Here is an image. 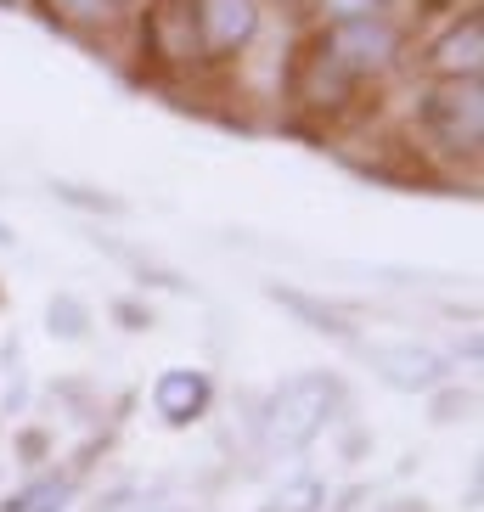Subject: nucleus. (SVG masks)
Instances as JSON below:
<instances>
[{"label":"nucleus","mask_w":484,"mask_h":512,"mask_svg":"<svg viewBox=\"0 0 484 512\" xmlns=\"http://www.w3.org/2000/svg\"><path fill=\"white\" fill-rule=\"evenodd\" d=\"M338 406H344V383H338L333 372L288 377V383L271 394V406H265V445L282 451V456L304 451V445L338 417Z\"/></svg>","instance_id":"obj_1"},{"label":"nucleus","mask_w":484,"mask_h":512,"mask_svg":"<svg viewBox=\"0 0 484 512\" xmlns=\"http://www.w3.org/2000/svg\"><path fill=\"white\" fill-rule=\"evenodd\" d=\"M423 130L451 152H479L484 141V85L479 79H439L423 96Z\"/></svg>","instance_id":"obj_2"},{"label":"nucleus","mask_w":484,"mask_h":512,"mask_svg":"<svg viewBox=\"0 0 484 512\" xmlns=\"http://www.w3.org/2000/svg\"><path fill=\"white\" fill-rule=\"evenodd\" d=\"M366 361L372 372L400 394H428L451 377V361L428 344H411V338H394V344H366Z\"/></svg>","instance_id":"obj_3"},{"label":"nucleus","mask_w":484,"mask_h":512,"mask_svg":"<svg viewBox=\"0 0 484 512\" xmlns=\"http://www.w3.org/2000/svg\"><path fill=\"white\" fill-rule=\"evenodd\" d=\"M394 51H400V34L389 29V23H344V29H333L327 40H321V57L338 62L349 79L361 74H378V68H389Z\"/></svg>","instance_id":"obj_4"},{"label":"nucleus","mask_w":484,"mask_h":512,"mask_svg":"<svg viewBox=\"0 0 484 512\" xmlns=\"http://www.w3.org/2000/svg\"><path fill=\"white\" fill-rule=\"evenodd\" d=\"M192 29H197V51L209 57H231L254 40L259 29V0H197L192 6Z\"/></svg>","instance_id":"obj_5"},{"label":"nucleus","mask_w":484,"mask_h":512,"mask_svg":"<svg viewBox=\"0 0 484 512\" xmlns=\"http://www.w3.org/2000/svg\"><path fill=\"white\" fill-rule=\"evenodd\" d=\"M214 406V383L209 372H192V366H169L158 383H152V411L169 422V428H192L203 422Z\"/></svg>","instance_id":"obj_6"},{"label":"nucleus","mask_w":484,"mask_h":512,"mask_svg":"<svg viewBox=\"0 0 484 512\" xmlns=\"http://www.w3.org/2000/svg\"><path fill=\"white\" fill-rule=\"evenodd\" d=\"M479 62H484V17L479 12L451 23V29L428 46V68H439L445 79H479Z\"/></svg>","instance_id":"obj_7"},{"label":"nucleus","mask_w":484,"mask_h":512,"mask_svg":"<svg viewBox=\"0 0 484 512\" xmlns=\"http://www.w3.org/2000/svg\"><path fill=\"white\" fill-rule=\"evenodd\" d=\"M68 507H74V479L68 473H40V479H29L23 490L0 501V512H68Z\"/></svg>","instance_id":"obj_8"},{"label":"nucleus","mask_w":484,"mask_h":512,"mask_svg":"<svg viewBox=\"0 0 484 512\" xmlns=\"http://www.w3.org/2000/svg\"><path fill=\"white\" fill-rule=\"evenodd\" d=\"M321 507H327V479H316V473L276 484L271 496L259 501V512H321Z\"/></svg>","instance_id":"obj_9"},{"label":"nucleus","mask_w":484,"mask_h":512,"mask_svg":"<svg viewBox=\"0 0 484 512\" xmlns=\"http://www.w3.org/2000/svg\"><path fill=\"white\" fill-rule=\"evenodd\" d=\"M40 6L68 29H113V17H119V0H40Z\"/></svg>","instance_id":"obj_10"},{"label":"nucleus","mask_w":484,"mask_h":512,"mask_svg":"<svg viewBox=\"0 0 484 512\" xmlns=\"http://www.w3.org/2000/svg\"><path fill=\"white\" fill-rule=\"evenodd\" d=\"M276 293V304H288V310H299V321L304 327H316V332H333V338H349V321H338L327 304H316V299H304V293H293V287H271Z\"/></svg>","instance_id":"obj_11"},{"label":"nucleus","mask_w":484,"mask_h":512,"mask_svg":"<svg viewBox=\"0 0 484 512\" xmlns=\"http://www.w3.org/2000/svg\"><path fill=\"white\" fill-rule=\"evenodd\" d=\"M333 29H344V23H378L383 12H389V0H310Z\"/></svg>","instance_id":"obj_12"},{"label":"nucleus","mask_w":484,"mask_h":512,"mask_svg":"<svg viewBox=\"0 0 484 512\" xmlns=\"http://www.w3.org/2000/svg\"><path fill=\"white\" fill-rule=\"evenodd\" d=\"M51 332H57V338H79V332H85V310H79V299H68V293L51 299Z\"/></svg>","instance_id":"obj_13"},{"label":"nucleus","mask_w":484,"mask_h":512,"mask_svg":"<svg viewBox=\"0 0 484 512\" xmlns=\"http://www.w3.org/2000/svg\"><path fill=\"white\" fill-rule=\"evenodd\" d=\"M96 512H136V490H119V496H107Z\"/></svg>","instance_id":"obj_14"},{"label":"nucleus","mask_w":484,"mask_h":512,"mask_svg":"<svg viewBox=\"0 0 484 512\" xmlns=\"http://www.w3.org/2000/svg\"><path fill=\"white\" fill-rule=\"evenodd\" d=\"M383 512H428L423 501H394V507H383Z\"/></svg>","instance_id":"obj_15"}]
</instances>
